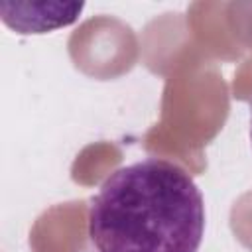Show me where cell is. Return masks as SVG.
Wrapping results in <instances>:
<instances>
[{"label":"cell","mask_w":252,"mask_h":252,"mask_svg":"<svg viewBox=\"0 0 252 252\" xmlns=\"http://www.w3.org/2000/svg\"><path fill=\"white\" fill-rule=\"evenodd\" d=\"M0 6L14 10V16H2V20L18 33H45L57 28H65L77 22L85 8L83 2H2Z\"/></svg>","instance_id":"obj_2"},{"label":"cell","mask_w":252,"mask_h":252,"mask_svg":"<svg viewBox=\"0 0 252 252\" xmlns=\"http://www.w3.org/2000/svg\"><path fill=\"white\" fill-rule=\"evenodd\" d=\"M250 140H252V110H250Z\"/></svg>","instance_id":"obj_3"},{"label":"cell","mask_w":252,"mask_h":252,"mask_svg":"<svg viewBox=\"0 0 252 252\" xmlns=\"http://www.w3.org/2000/svg\"><path fill=\"white\" fill-rule=\"evenodd\" d=\"M205 220V199L189 171L144 158L102 181L89 207V238L96 252H197Z\"/></svg>","instance_id":"obj_1"}]
</instances>
